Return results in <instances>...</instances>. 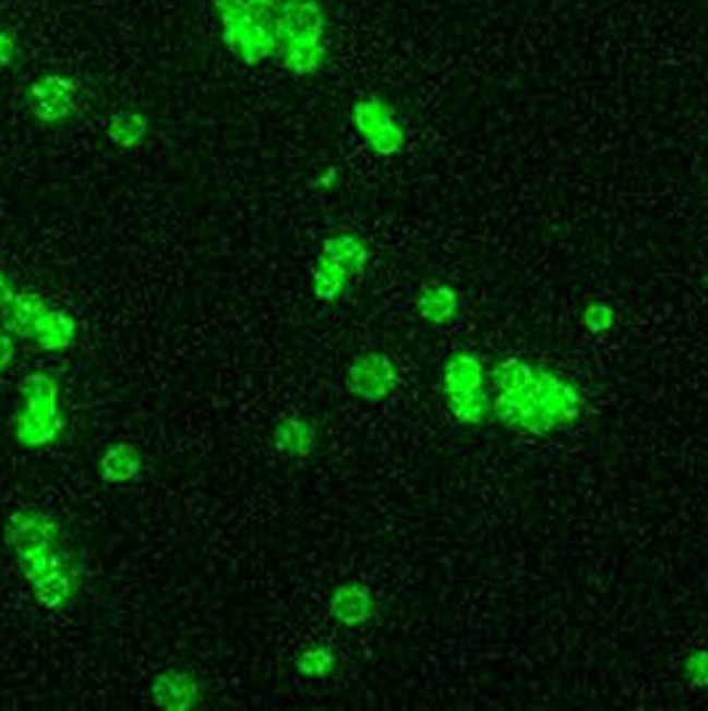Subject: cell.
Returning <instances> with one entry per match:
<instances>
[{"instance_id":"obj_1","label":"cell","mask_w":708,"mask_h":711,"mask_svg":"<svg viewBox=\"0 0 708 711\" xmlns=\"http://www.w3.org/2000/svg\"><path fill=\"white\" fill-rule=\"evenodd\" d=\"M355 131L381 158H395L405 149V129L395 116V107L381 96H368L352 107Z\"/></svg>"},{"instance_id":"obj_2","label":"cell","mask_w":708,"mask_h":711,"mask_svg":"<svg viewBox=\"0 0 708 711\" xmlns=\"http://www.w3.org/2000/svg\"><path fill=\"white\" fill-rule=\"evenodd\" d=\"M27 107L40 123H62V120L75 116L81 107V88L72 77L46 72L29 83Z\"/></svg>"},{"instance_id":"obj_3","label":"cell","mask_w":708,"mask_h":711,"mask_svg":"<svg viewBox=\"0 0 708 711\" xmlns=\"http://www.w3.org/2000/svg\"><path fill=\"white\" fill-rule=\"evenodd\" d=\"M325 9L320 0H283L277 9V33H280V51L293 46L325 44Z\"/></svg>"},{"instance_id":"obj_4","label":"cell","mask_w":708,"mask_h":711,"mask_svg":"<svg viewBox=\"0 0 708 711\" xmlns=\"http://www.w3.org/2000/svg\"><path fill=\"white\" fill-rule=\"evenodd\" d=\"M399 373L384 352H362L347 367V389L365 402H381L397 389Z\"/></svg>"},{"instance_id":"obj_5","label":"cell","mask_w":708,"mask_h":711,"mask_svg":"<svg viewBox=\"0 0 708 711\" xmlns=\"http://www.w3.org/2000/svg\"><path fill=\"white\" fill-rule=\"evenodd\" d=\"M59 535H62L59 522L53 520L51 515L38 509L14 511V515L9 517V522H5V546H9L16 557L48 550V546H57Z\"/></svg>"},{"instance_id":"obj_6","label":"cell","mask_w":708,"mask_h":711,"mask_svg":"<svg viewBox=\"0 0 708 711\" xmlns=\"http://www.w3.org/2000/svg\"><path fill=\"white\" fill-rule=\"evenodd\" d=\"M536 387L538 400L556 421V426H573L584 415V395L567 378H560L547 367H538Z\"/></svg>"},{"instance_id":"obj_7","label":"cell","mask_w":708,"mask_h":711,"mask_svg":"<svg viewBox=\"0 0 708 711\" xmlns=\"http://www.w3.org/2000/svg\"><path fill=\"white\" fill-rule=\"evenodd\" d=\"M62 430L64 415L59 411V406H24L14 415V421H11V435L24 448H44V445L53 443V439L62 435Z\"/></svg>"},{"instance_id":"obj_8","label":"cell","mask_w":708,"mask_h":711,"mask_svg":"<svg viewBox=\"0 0 708 711\" xmlns=\"http://www.w3.org/2000/svg\"><path fill=\"white\" fill-rule=\"evenodd\" d=\"M153 703L168 711H190L203 701V690L195 674L181 672V668H168V672L157 674L149 688Z\"/></svg>"},{"instance_id":"obj_9","label":"cell","mask_w":708,"mask_h":711,"mask_svg":"<svg viewBox=\"0 0 708 711\" xmlns=\"http://www.w3.org/2000/svg\"><path fill=\"white\" fill-rule=\"evenodd\" d=\"M317 262L328 264V267L338 269V273L352 280V277H360L365 273L368 262H371V249H368V243L360 234L338 232L323 240Z\"/></svg>"},{"instance_id":"obj_10","label":"cell","mask_w":708,"mask_h":711,"mask_svg":"<svg viewBox=\"0 0 708 711\" xmlns=\"http://www.w3.org/2000/svg\"><path fill=\"white\" fill-rule=\"evenodd\" d=\"M328 611L333 620H338L347 629H355V626L368 624L376 613V600H373V592L362 583H341V587L333 589L328 600Z\"/></svg>"},{"instance_id":"obj_11","label":"cell","mask_w":708,"mask_h":711,"mask_svg":"<svg viewBox=\"0 0 708 711\" xmlns=\"http://www.w3.org/2000/svg\"><path fill=\"white\" fill-rule=\"evenodd\" d=\"M46 312V301L40 299L38 293H14V299H11L9 304L0 306V325H3L14 339H33Z\"/></svg>"},{"instance_id":"obj_12","label":"cell","mask_w":708,"mask_h":711,"mask_svg":"<svg viewBox=\"0 0 708 711\" xmlns=\"http://www.w3.org/2000/svg\"><path fill=\"white\" fill-rule=\"evenodd\" d=\"M272 448L286 459H307L317 448V426L304 415H286L272 430Z\"/></svg>"},{"instance_id":"obj_13","label":"cell","mask_w":708,"mask_h":711,"mask_svg":"<svg viewBox=\"0 0 708 711\" xmlns=\"http://www.w3.org/2000/svg\"><path fill=\"white\" fill-rule=\"evenodd\" d=\"M488 387V371L482 365L480 354L458 352L445 363L443 371V389L445 397L469 395V391Z\"/></svg>"},{"instance_id":"obj_14","label":"cell","mask_w":708,"mask_h":711,"mask_svg":"<svg viewBox=\"0 0 708 711\" xmlns=\"http://www.w3.org/2000/svg\"><path fill=\"white\" fill-rule=\"evenodd\" d=\"M458 306H461V297L453 286L440 280L423 282L419 297H416V312L421 315V321L432 325H447L456 321Z\"/></svg>"},{"instance_id":"obj_15","label":"cell","mask_w":708,"mask_h":711,"mask_svg":"<svg viewBox=\"0 0 708 711\" xmlns=\"http://www.w3.org/2000/svg\"><path fill=\"white\" fill-rule=\"evenodd\" d=\"M29 587H33V596L40 607H46V611H59V607H64L77 592V570L64 565V568L33 581Z\"/></svg>"},{"instance_id":"obj_16","label":"cell","mask_w":708,"mask_h":711,"mask_svg":"<svg viewBox=\"0 0 708 711\" xmlns=\"http://www.w3.org/2000/svg\"><path fill=\"white\" fill-rule=\"evenodd\" d=\"M538 382V367L525 358L501 360L493 371H488V387L499 395H517Z\"/></svg>"},{"instance_id":"obj_17","label":"cell","mask_w":708,"mask_h":711,"mask_svg":"<svg viewBox=\"0 0 708 711\" xmlns=\"http://www.w3.org/2000/svg\"><path fill=\"white\" fill-rule=\"evenodd\" d=\"M75 339L77 323L75 317L64 310H48L33 336V341L44 349V352H64V349L75 345Z\"/></svg>"},{"instance_id":"obj_18","label":"cell","mask_w":708,"mask_h":711,"mask_svg":"<svg viewBox=\"0 0 708 711\" xmlns=\"http://www.w3.org/2000/svg\"><path fill=\"white\" fill-rule=\"evenodd\" d=\"M142 469V450L133 443H115L99 461V474L105 482H131Z\"/></svg>"},{"instance_id":"obj_19","label":"cell","mask_w":708,"mask_h":711,"mask_svg":"<svg viewBox=\"0 0 708 711\" xmlns=\"http://www.w3.org/2000/svg\"><path fill=\"white\" fill-rule=\"evenodd\" d=\"M445 400H447V411H451V415L458 421V424L480 426L493 419V391H490V387L469 391V395L445 397Z\"/></svg>"},{"instance_id":"obj_20","label":"cell","mask_w":708,"mask_h":711,"mask_svg":"<svg viewBox=\"0 0 708 711\" xmlns=\"http://www.w3.org/2000/svg\"><path fill=\"white\" fill-rule=\"evenodd\" d=\"M277 62H280L283 70H288L290 75L296 77H310L317 75L320 70L325 68L328 62V46H293V48H283L277 53Z\"/></svg>"},{"instance_id":"obj_21","label":"cell","mask_w":708,"mask_h":711,"mask_svg":"<svg viewBox=\"0 0 708 711\" xmlns=\"http://www.w3.org/2000/svg\"><path fill=\"white\" fill-rule=\"evenodd\" d=\"M149 123L139 110H120L115 112L107 123V136L118 149H133L144 142Z\"/></svg>"},{"instance_id":"obj_22","label":"cell","mask_w":708,"mask_h":711,"mask_svg":"<svg viewBox=\"0 0 708 711\" xmlns=\"http://www.w3.org/2000/svg\"><path fill=\"white\" fill-rule=\"evenodd\" d=\"M16 559H20L22 576L33 583V581H38V578L53 574V570L64 568L67 559H70V554L59 552L57 546H48V550L24 554V557H16Z\"/></svg>"},{"instance_id":"obj_23","label":"cell","mask_w":708,"mask_h":711,"mask_svg":"<svg viewBox=\"0 0 708 711\" xmlns=\"http://www.w3.org/2000/svg\"><path fill=\"white\" fill-rule=\"evenodd\" d=\"M296 672L310 679L331 677L336 672V653L331 648H325V644L301 650L299 659H296Z\"/></svg>"},{"instance_id":"obj_24","label":"cell","mask_w":708,"mask_h":711,"mask_svg":"<svg viewBox=\"0 0 708 711\" xmlns=\"http://www.w3.org/2000/svg\"><path fill=\"white\" fill-rule=\"evenodd\" d=\"M24 406L44 408V406H59V384L53 382L46 373H33L20 384Z\"/></svg>"},{"instance_id":"obj_25","label":"cell","mask_w":708,"mask_h":711,"mask_svg":"<svg viewBox=\"0 0 708 711\" xmlns=\"http://www.w3.org/2000/svg\"><path fill=\"white\" fill-rule=\"evenodd\" d=\"M347 282H349V277L338 273V269H333L323 262L314 264V269H312V293L320 301L341 299L344 291H347Z\"/></svg>"},{"instance_id":"obj_26","label":"cell","mask_w":708,"mask_h":711,"mask_svg":"<svg viewBox=\"0 0 708 711\" xmlns=\"http://www.w3.org/2000/svg\"><path fill=\"white\" fill-rule=\"evenodd\" d=\"M580 323H584V328L589 330V334H608L615 325V310L610 304H604V301H589V304L584 306Z\"/></svg>"},{"instance_id":"obj_27","label":"cell","mask_w":708,"mask_h":711,"mask_svg":"<svg viewBox=\"0 0 708 711\" xmlns=\"http://www.w3.org/2000/svg\"><path fill=\"white\" fill-rule=\"evenodd\" d=\"M685 677L695 690L708 688V648H695L685 659Z\"/></svg>"},{"instance_id":"obj_28","label":"cell","mask_w":708,"mask_h":711,"mask_svg":"<svg viewBox=\"0 0 708 711\" xmlns=\"http://www.w3.org/2000/svg\"><path fill=\"white\" fill-rule=\"evenodd\" d=\"M16 59V38L9 29H0V70L9 68Z\"/></svg>"},{"instance_id":"obj_29","label":"cell","mask_w":708,"mask_h":711,"mask_svg":"<svg viewBox=\"0 0 708 711\" xmlns=\"http://www.w3.org/2000/svg\"><path fill=\"white\" fill-rule=\"evenodd\" d=\"M11 360H14V336L0 325V371H5Z\"/></svg>"},{"instance_id":"obj_30","label":"cell","mask_w":708,"mask_h":711,"mask_svg":"<svg viewBox=\"0 0 708 711\" xmlns=\"http://www.w3.org/2000/svg\"><path fill=\"white\" fill-rule=\"evenodd\" d=\"M14 286H11V280H9V275L3 273V269H0V306L3 304H9L11 299H14Z\"/></svg>"},{"instance_id":"obj_31","label":"cell","mask_w":708,"mask_h":711,"mask_svg":"<svg viewBox=\"0 0 708 711\" xmlns=\"http://www.w3.org/2000/svg\"><path fill=\"white\" fill-rule=\"evenodd\" d=\"M333 179H336V168H328V173H323V177L317 179L320 186H331Z\"/></svg>"},{"instance_id":"obj_32","label":"cell","mask_w":708,"mask_h":711,"mask_svg":"<svg viewBox=\"0 0 708 711\" xmlns=\"http://www.w3.org/2000/svg\"><path fill=\"white\" fill-rule=\"evenodd\" d=\"M259 3H264V5H272V9H280V3H283V0H259Z\"/></svg>"}]
</instances>
